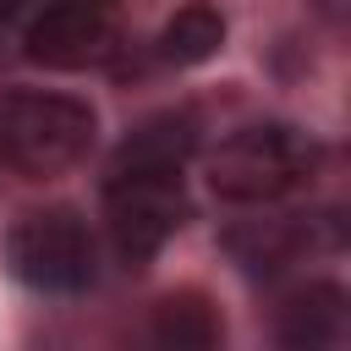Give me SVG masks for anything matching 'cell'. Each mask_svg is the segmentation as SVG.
I'll list each match as a JSON object with an SVG mask.
<instances>
[{
	"label": "cell",
	"mask_w": 351,
	"mask_h": 351,
	"mask_svg": "<svg viewBox=\"0 0 351 351\" xmlns=\"http://www.w3.org/2000/svg\"><path fill=\"white\" fill-rule=\"evenodd\" d=\"M99 132V115L77 93H44V88H11L0 93V165H11L27 181H49L88 159Z\"/></svg>",
	"instance_id": "obj_1"
},
{
	"label": "cell",
	"mask_w": 351,
	"mask_h": 351,
	"mask_svg": "<svg viewBox=\"0 0 351 351\" xmlns=\"http://www.w3.org/2000/svg\"><path fill=\"white\" fill-rule=\"evenodd\" d=\"M324 165V148L313 132L291 121H258L230 132L208 159V186L230 203H280L302 192Z\"/></svg>",
	"instance_id": "obj_2"
},
{
	"label": "cell",
	"mask_w": 351,
	"mask_h": 351,
	"mask_svg": "<svg viewBox=\"0 0 351 351\" xmlns=\"http://www.w3.org/2000/svg\"><path fill=\"white\" fill-rule=\"evenodd\" d=\"M5 269L38 296H77L99 274V247L71 208H33L5 236Z\"/></svg>",
	"instance_id": "obj_3"
},
{
	"label": "cell",
	"mask_w": 351,
	"mask_h": 351,
	"mask_svg": "<svg viewBox=\"0 0 351 351\" xmlns=\"http://www.w3.org/2000/svg\"><path fill=\"white\" fill-rule=\"evenodd\" d=\"M104 219L110 241L126 263H148L186 219V186L181 170H121L104 176Z\"/></svg>",
	"instance_id": "obj_4"
},
{
	"label": "cell",
	"mask_w": 351,
	"mask_h": 351,
	"mask_svg": "<svg viewBox=\"0 0 351 351\" xmlns=\"http://www.w3.org/2000/svg\"><path fill=\"white\" fill-rule=\"evenodd\" d=\"M22 44H27V60L38 66L88 71V66H110L126 49V33H121L115 0H44L33 5Z\"/></svg>",
	"instance_id": "obj_5"
},
{
	"label": "cell",
	"mask_w": 351,
	"mask_h": 351,
	"mask_svg": "<svg viewBox=\"0 0 351 351\" xmlns=\"http://www.w3.org/2000/svg\"><path fill=\"white\" fill-rule=\"evenodd\" d=\"M230 258L247 274H280L291 263H302V252L318 247H340V225L335 214H280V219H247L236 230H225Z\"/></svg>",
	"instance_id": "obj_6"
},
{
	"label": "cell",
	"mask_w": 351,
	"mask_h": 351,
	"mask_svg": "<svg viewBox=\"0 0 351 351\" xmlns=\"http://www.w3.org/2000/svg\"><path fill=\"white\" fill-rule=\"evenodd\" d=\"M280 351H340L346 346V291L335 280H307L274 307Z\"/></svg>",
	"instance_id": "obj_7"
},
{
	"label": "cell",
	"mask_w": 351,
	"mask_h": 351,
	"mask_svg": "<svg viewBox=\"0 0 351 351\" xmlns=\"http://www.w3.org/2000/svg\"><path fill=\"white\" fill-rule=\"evenodd\" d=\"M192 148H197V121L186 110H159V115H148L126 132V143L115 148L110 165H121V170H181L192 159Z\"/></svg>",
	"instance_id": "obj_8"
},
{
	"label": "cell",
	"mask_w": 351,
	"mask_h": 351,
	"mask_svg": "<svg viewBox=\"0 0 351 351\" xmlns=\"http://www.w3.org/2000/svg\"><path fill=\"white\" fill-rule=\"evenodd\" d=\"M225 329L203 291H170L148 313V351H219Z\"/></svg>",
	"instance_id": "obj_9"
},
{
	"label": "cell",
	"mask_w": 351,
	"mask_h": 351,
	"mask_svg": "<svg viewBox=\"0 0 351 351\" xmlns=\"http://www.w3.org/2000/svg\"><path fill=\"white\" fill-rule=\"evenodd\" d=\"M219 44H225V16H219L208 0H192V5H181V11L159 27V38H154V60L186 71V66L214 60Z\"/></svg>",
	"instance_id": "obj_10"
},
{
	"label": "cell",
	"mask_w": 351,
	"mask_h": 351,
	"mask_svg": "<svg viewBox=\"0 0 351 351\" xmlns=\"http://www.w3.org/2000/svg\"><path fill=\"white\" fill-rule=\"evenodd\" d=\"M313 5H318V16H324V22H335V27L346 22V0H313Z\"/></svg>",
	"instance_id": "obj_11"
},
{
	"label": "cell",
	"mask_w": 351,
	"mask_h": 351,
	"mask_svg": "<svg viewBox=\"0 0 351 351\" xmlns=\"http://www.w3.org/2000/svg\"><path fill=\"white\" fill-rule=\"evenodd\" d=\"M27 5H44V0H27Z\"/></svg>",
	"instance_id": "obj_12"
},
{
	"label": "cell",
	"mask_w": 351,
	"mask_h": 351,
	"mask_svg": "<svg viewBox=\"0 0 351 351\" xmlns=\"http://www.w3.org/2000/svg\"><path fill=\"white\" fill-rule=\"evenodd\" d=\"M0 27H5V22H0Z\"/></svg>",
	"instance_id": "obj_13"
}]
</instances>
